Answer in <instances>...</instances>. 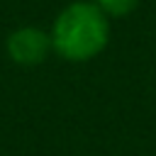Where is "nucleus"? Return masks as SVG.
<instances>
[{"label":"nucleus","instance_id":"obj_1","mask_svg":"<svg viewBox=\"0 0 156 156\" xmlns=\"http://www.w3.org/2000/svg\"><path fill=\"white\" fill-rule=\"evenodd\" d=\"M49 34L51 46L61 58L83 63L105 51L110 41V17L95 2L76 0L56 15Z\"/></svg>","mask_w":156,"mask_h":156},{"label":"nucleus","instance_id":"obj_2","mask_svg":"<svg viewBox=\"0 0 156 156\" xmlns=\"http://www.w3.org/2000/svg\"><path fill=\"white\" fill-rule=\"evenodd\" d=\"M5 49H7V56L12 58V63H17V66H39L54 51L51 34L46 29L32 27V24L12 29L7 34Z\"/></svg>","mask_w":156,"mask_h":156},{"label":"nucleus","instance_id":"obj_3","mask_svg":"<svg viewBox=\"0 0 156 156\" xmlns=\"http://www.w3.org/2000/svg\"><path fill=\"white\" fill-rule=\"evenodd\" d=\"M90 2H95L107 17H127L139 5V0H90Z\"/></svg>","mask_w":156,"mask_h":156}]
</instances>
